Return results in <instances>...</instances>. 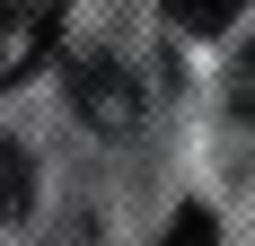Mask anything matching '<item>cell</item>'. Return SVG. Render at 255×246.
<instances>
[{"label": "cell", "instance_id": "1", "mask_svg": "<svg viewBox=\"0 0 255 246\" xmlns=\"http://www.w3.org/2000/svg\"><path fill=\"white\" fill-rule=\"evenodd\" d=\"M62 18H71V0H0V97L35 62L62 53Z\"/></svg>", "mask_w": 255, "mask_h": 246}, {"label": "cell", "instance_id": "2", "mask_svg": "<svg viewBox=\"0 0 255 246\" xmlns=\"http://www.w3.org/2000/svg\"><path fill=\"white\" fill-rule=\"evenodd\" d=\"M71 106L97 132H132L141 123V88H132V71L115 53H71Z\"/></svg>", "mask_w": 255, "mask_h": 246}, {"label": "cell", "instance_id": "3", "mask_svg": "<svg viewBox=\"0 0 255 246\" xmlns=\"http://www.w3.org/2000/svg\"><path fill=\"white\" fill-rule=\"evenodd\" d=\"M158 9H167V26H185V35H220L247 0H158Z\"/></svg>", "mask_w": 255, "mask_h": 246}, {"label": "cell", "instance_id": "4", "mask_svg": "<svg viewBox=\"0 0 255 246\" xmlns=\"http://www.w3.org/2000/svg\"><path fill=\"white\" fill-rule=\"evenodd\" d=\"M26 202H35V167H26L18 141H0V220H18Z\"/></svg>", "mask_w": 255, "mask_h": 246}, {"label": "cell", "instance_id": "5", "mask_svg": "<svg viewBox=\"0 0 255 246\" xmlns=\"http://www.w3.org/2000/svg\"><path fill=\"white\" fill-rule=\"evenodd\" d=\"M158 246H211V211H203V202H185L176 220H167V238H158Z\"/></svg>", "mask_w": 255, "mask_h": 246}, {"label": "cell", "instance_id": "6", "mask_svg": "<svg viewBox=\"0 0 255 246\" xmlns=\"http://www.w3.org/2000/svg\"><path fill=\"white\" fill-rule=\"evenodd\" d=\"M229 97L255 115V35H247V53H238V71H229Z\"/></svg>", "mask_w": 255, "mask_h": 246}]
</instances>
